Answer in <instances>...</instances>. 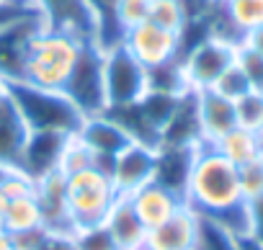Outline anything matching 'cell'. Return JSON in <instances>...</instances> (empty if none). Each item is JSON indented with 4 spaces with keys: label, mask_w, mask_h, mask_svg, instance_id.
<instances>
[{
    "label": "cell",
    "mask_w": 263,
    "mask_h": 250,
    "mask_svg": "<svg viewBox=\"0 0 263 250\" xmlns=\"http://www.w3.org/2000/svg\"><path fill=\"white\" fill-rule=\"evenodd\" d=\"M88 168H98V165H96V158H93V152L72 134V137L67 140L65 152H62L60 170H62L65 176H72V173H80V170H88Z\"/></svg>",
    "instance_id": "28"
},
{
    "label": "cell",
    "mask_w": 263,
    "mask_h": 250,
    "mask_svg": "<svg viewBox=\"0 0 263 250\" xmlns=\"http://www.w3.org/2000/svg\"><path fill=\"white\" fill-rule=\"evenodd\" d=\"M103 88L106 108L137 103L147 93V67L129 54L124 44L103 49Z\"/></svg>",
    "instance_id": "6"
},
{
    "label": "cell",
    "mask_w": 263,
    "mask_h": 250,
    "mask_svg": "<svg viewBox=\"0 0 263 250\" xmlns=\"http://www.w3.org/2000/svg\"><path fill=\"white\" fill-rule=\"evenodd\" d=\"M147 13H150V0H116L114 21L126 34L129 29L145 24L147 21Z\"/></svg>",
    "instance_id": "29"
},
{
    "label": "cell",
    "mask_w": 263,
    "mask_h": 250,
    "mask_svg": "<svg viewBox=\"0 0 263 250\" xmlns=\"http://www.w3.org/2000/svg\"><path fill=\"white\" fill-rule=\"evenodd\" d=\"M44 29L39 13H31L0 31V80H21L31 39Z\"/></svg>",
    "instance_id": "12"
},
{
    "label": "cell",
    "mask_w": 263,
    "mask_h": 250,
    "mask_svg": "<svg viewBox=\"0 0 263 250\" xmlns=\"http://www.w3.org/2000/svg\"><path fill=\"white\" fill-rule=\"evenodd\" d=\"M237 44H230L217 36H201L181 54V70L189 90H206L217 83V78L235 62Z\"/></svg>",
    "instance_id": "7"
},
{
    "label": "cell",
    "mask_w": 263,
    "mask_h": 250,
    "mask_svg": "<svg viewBox=\"0 0 263 250\" xmlns=\"http://www.w3.org/2000/svg\"><path fill=\"white\" fill-rule=\"evenodd\" d=\"M75 250H119V247L101 222V224H93V227L75 229Z\"/></svg>",
    "instance_id": "33"
},
{
    "label": "cell",
    "mask_w": 263,
    "mask_h": 250,
    "mask_svg": "<svg viewBox=\"0 0 263 250\" xmlns=\"http://www.w3.org/2000/svg\"><path fill=\"white\" fill-rule=\"evenodd\" d=\"M222 8L240 39L248 31L263 26V0H222Z\"/></svg>",
    "instance_id": "23"
},
{
    "label": "cell",
    "mask_w": 263,
    "mask_h": 250,
    "mask_svg": "<svg viewBox=\"0 0 263 250\" xmlns=\"http://www.w3.org/2000/svg\"><path fill=\"white\" fill-rule=\"evenodd\" d=\"M0 250H16V245H13V237H11L6 229H0Z\"/></svg>",
    "instance_id": "38"
},
{
    "label": "cell",
    "mask_w": 263,
    "mask_h": 250,
    "mask_svg": "<svg viewBox=\"0 0 263 250\" xmlns=\"http://www.w3.org/2000/svg\"><path fill=\"white\" fill-rule=\"evenodd\" d=\"M39 227H44V217H42V206H39V201H36L34 194L6 201L3 229L8 235L31 232V229H39Z\"/></svg>",
    "instance_id": "22"
},
{
    "label": "cell",
    "mask_w": 263,
    "mask_h": 250,
    "mask_svg": "<svg viewBox=\"0 0 263 250\" xmlns=\"http://www.w3.org/2000/svg\"><path fill=\"white\" fill-rule=\"evenodd\" d=\"M235 65L242 70V75L248 78V83L253 85V90H263V54L253 52L245 44H237V49H235Z\"/></svg>",
    "instance_id": "31"
},
{
    "label": "cell",
    "mask_w": 263,
    "mask_h": 250,
    "mask_svg": "<svg viewBox=\"0 0 263 250\" xmlns=\"http://www.w3.org/2000/svg\"><path fill=\"white\" fill-rule=\"evenodd\" d=\"M196 232H199V214L183 206L163 224L147 229L145 250H194Z\"/></svg>",
    "instance_id": "18"
},
{
    "label": "cell",
    "mask_w": 263,
    "mask_h": 250,
    "mask_svg": "<svg viewBox=\"0 0 263 250\" xmlns=\"http://www.w3.org/2000/svg\"><path fill=\"white\" fill-rule=\"evenodd\" d=\"M70 137L72 134H62V132H31L24 147L18 170L26 173L34 183L49 173H57Z\"/></svg>",
    "instance_id": "13"
},
{
    "label": "cell",
    "mask_w": 263,
    "mask_h": 250,
    "mask_svg": "<svg viewBox=\"0 0 263 250\" xmlns=\"http://www.w3.org/2000/svg\"><path fill=\"white\" fill-rule=\"evenodd\" d=\"M212 90L214 93H219V95H224L227 101H237V98H242L245 93H250L253 90V85L248 83V78L242 75V70L232 62L219 78H217V83L212 85Z\"/></svg>",
    "instance_id": "30"
},
{
    "label": "cell",
    "mask_w": 263,
    "mask_h": 250,
    "mask_svg": "<svg viewBox=\"0 0 263 250\" xmlns=\"http://www.w3.org/2000/svg\"><path fill=\"white\" fill-rule=\"evenodd\" d=\"M237 127L263 137V90H250L235 101Z\"/></svg>",
    "instance_id": "27"
},
{
    "label": "cell",
    "mask_w": 263,
    "mask_h": 250,
    "mask_svg": "<svg viewBox=\"0 0 263 250\" xmlns=\"http://www.w3.org/2000/svg\"><path fill=\"white\" fill-rule=\"evenodd\" d=\"M245 237L263 245V196L255 201H248V235Z\"/></svg>",
    "instance_id": "36"
},
{
    "label": "cell",
    "mask_w": 263,
    "mask_h": 250,
    "mask_svg": "<svg viewBox=\"0 0 263 250\" xmlns=\"http://www.w3.org/2000/svg\"><path fill=\"white\" fill-rule=\"evenodd\" d=\"M44 29L65 31L80 42H96V16L85 0H31Z\"/></svg>",
    "instance_id": "10"
},
{
    "label": "cell",
    "mask_w": 263,
    "mask_h": 250,
    "mask_svg": "<svg viewBox=\"0 0 263 250\" xmlns=\"http://www.w3.org/2000/svg\"><path fill=\"white\" fill-rule=\"evenodd\" d=\"M88 8L96 16V44L101 49L116 47L124 42V31L116 26L114 21V8H116V0H85Z\"/></svg>",
    "instance_id": "24"
},
{
    "label": "cell",
    "mask_w": 263,
    "mask_h": 250,
    "mask_svg": "<svg viewBox=\"0 0 263 250\" xmlns=\"http://www.w3.org/2000/svg\"><path fill=\"white\" fill-rule=\"evenodd\" d=\"M240 250H263V245L250 237H240Z\"/></svg>",
    "instance_id": "39"
},
{
    "label": "cell",
    "mask_w": 263,
    "mask_h": 250,
    "mask_svg": "<svg viewBox=\"0 0 263 250\" xmlns=\"http://www.w3.org/2000/svg\"><path fill=\"white\" fill-rule=\"evenodd\" d=\"M34 186L36 183L26 173H21V170H6L3 176H0V194L6 196V201L34 194Z\"/></svg>",
    "instance_id": "34"
},
{
    "label": "cell",
    "mask_w": 263,
    "mask_h": 250,
    "mask_svg": "<svg viewBox=\"0 0 263 250\" xmlns=\"http://www.w3.org/2000/svg\"><path fill=\"white\" fill-rule=\"evenodd\" d=\"M155 165H158L155 147L132 142L111 160L108 178L119 196H132L142 186H147L150 181H155Z\"/></svg>",
    "instance_id": "9"
},
{
    "label": "cell",
    "mask_w": 263,
    "mask_h": 250,
    "mask_svg": "<svg viewBox=\"0 0 263 250\" xmlns=\"http://www.w3.org/2000/svg\"><path fill=\"white\" fill-rule=\"evenodd\" d=\"M240 44H245V47H250L253 52L263 54V26H258V29L248 31V34L242 36V42H240Z\"/></svg>",
    "instance_id": "37"
},
{
    "label": "cell",
    "mask_w": 263,
    "mask_h": 250,
    "mask_svg": "<svg viewBox=\"0 0 263 250\" xmlns=\"http://www.w3.org/2000/svg\"><path fill=\"white\" fill-rule=\"evenodd\" d=\"M83 44L85 42L72 34L42 29L29 44L21 80L47 90H65Z\"/></svg>",
    "instance_id": "3"
},
{
    "label": "cell",
    "mask_w": 263,
    "mask_h": 250,
    "mask_svg": "<svg viewBox=\"0 0 263 250\" xmlns=\"http://www.w3.org/2000/svg\"><path fill=\"white\" fill-rule=\"evenodd\" d=\"M29 134L31 129L26 127L24 116L18 113L6 90L3 101H0V168L3 170H18Z\"/></svg>",
    "instance_id": "16"
},
{
    "label": "cell",
    "mask_w": 263,
    "mask_h": 250,
    "mask_svg": "<svg viewBox=\"0 0 263 250\" xmlns=\"http://www.w3.org/2000/svg\"><path fill=\"white\" fill-rule=\"evenodd\" d=\"M196 119H199V132L204 145H214L219 137H224L230 129L237 127L235 119V103L224 95L214 93L212 88L196 90Z\"/></svg>",
    "instance_id": "14"
},
{
    "label": "cell",
    "mask_w": 263,
    "mask_h": 250,
    "mask_svg": "<svg viewBox=\"0 0 263 250\" xmlns=\"http://www.w3.org/2000/svg\"><path fill=\"white\" fill-rule=\"evenodd\" d=\"M121 44L147 70L160 67V65L173 62V60H181V34L165 31V29L150 24V21L129 29L124 34Z\"/></svg>",
    "instance_id": "8"
},
{
    "label": "cell",
    "mask_w": 263,
    "mask_h": 250,
    "mask_svg": "<svg viewBox=\"0 0 263 250\" xmlns=\"http://www.w3.org/2000/svg\"><path fill=\"white\" fill-rule=\"evenodd\" d=\"M201 147V145H199ZM199 147H181V145H160L158 147V165L155 181L168 186L176 194H186V183L194 168V158Z\"/></svg>",
    "instance_id": "20"
},
{
    "label": "cell",
    "mask_w": 263,
    "mask_h": 250,
    "mask_svg": "<svg viewBox=\"0 0 263 250\" xmlns=\"http://www.w3.org/2000/svg\"><path fill=\"white\" fill-rule=\"evenodd\" d=\"M75 137L93 152L96 165L101 170H106V173L111 168V160L126 145H132V137L121 129V124L114 121L106 111L98 113V116H85L83 124H80V129L75 132Z\"/></svg>",
    "instance_id": "11"
},
{
    "label": "cell",
    "mask_w": 263,
    "mask_h": 250,
    "mask_svg": "<svg viewBox=\"0 0 263 250\" xmlns=\"http://www.w3.org/2000/svg\"><path fill=\"white\" fill-rule=\"evenodd\" d=\"M119 199L111 178L101 168H88L67 176V214L75 229L101 224Z\"/></svg>",
    "instance_id": "4"
},
{
    "label": "cell",
    "mask_w": 263,
    "mask_h": 250,
    "mask_svg": "<svg viewBox=\"0 0 263 250\" xmlns=\"http://www.w3.org/2000/svg\"><path fill=\"white\" fill-rule=\"evenodd\" d=\"M31 13H36V11L29 0H0V31Z\"/></svg>",
    "instance_id": "35"
},
{
    "label": "cell",
    "mask_w": 263,
    "mask_h": 250,
    "mask_svg": "<svg viewBox=\"0 0 263 250\" xmlns=\"http://www.w3.org/2000/svg\"><path fill=\"white\" fill-rule=\"evenodd\" d=\"M29 3H31V0H29Z\"/></svg>",
    "instance_id": "44"
},
{
    "label": "cell",
    "mask_w": 263,
    "mask_h": 250,
    "mask_svg": "<svg viewBox=\"0 0 263 250\" xmlns=\"http://www.w3.org/2000/svg\"><path fill=\"white\" fill-rule=\"evenodd\" d=\"M3 95H6V80H0V101H3Z\"/></svg>",
    "instance_id": "41"
},
{
    "label": "cell",
    "mask_w": 263,
    "mask_h": 250,
    "mask_svg": "<svg viewBox=\"0 0 263 250\" xmlns=\"http://www.w3.org/2000/svg\"><path fill=\"white\" fill-rule=\"evenodd\" d=\"M83 116H98L106 111V88H103V49L96 42H85L78 62L62 90Z\"/></svg>",
    "instance_id": "5"
},
{
    "label": "cell",
    "mask_w": 263,
    "mask_h": 250,
    "mask_svg": "<svg viewBox=\"0 0 263 250\" xmlns=\"http://www.w3.org/2000/svg\"><path fill=\"white\" fill-rule=\"evenodd\" d=\"M194 250H240V237L224 229L222 224L199 217V232Z\"/></svg>",
    "instance_id": "25"
},
{
    "label": "cell",
    "mask_w": 263,
    "mask_h": 250,
    "mask_svg": "<svg viewBox=\"0 0 263 250\" xmlns=\"http://www.w3.org/2000/svg\"><path fill=\"white\" fill-rule=\"evenodd\" d=\"M212 147H214L224 160H230L235 168H240V165H245V163L258 160L260 147H263V137H258V134H253V132H248V129L235 127V129H230L224 137H219Z\"/></svg>",
    "instance_id": "21"
},
{
    "label": "cell",
    "mask_w": 263,
    "mask_h": 250,
    "mask_svg": "<svg viewBox=\"0 0 263 250\" xmlns=\"http://www.w3.org/2000/svg\"><path fill=\"white\" fill-rule=\"evenodd\" d=\"M140 250H145V247H140Z\"/></svg>",
    "instance_id": "43"
},
{
    "label": "cell",
    "mask_w": 263,
    "mask_h": 250,
    "mask_svg": "<svg viewBox=\"0 0 263 250\" xmlns=\"http://www.w3.org/2000/svg\"><path fill=\"white\" fill-rule=\"evenodd\" d=\"M34 196L42 206V217H44L47 229L75 232L70 214H67V176L62 170L39 178L34 186Z\"/></svg>",
    "instance_id": "17"
},
{
    "label": "cell",
    "mask_w": 263,
    "mask_h": 250,
    "mask_svg": "<svg viewBox=\"0 0 263 250\" xmlns=\"http://www.w3.org/2000/svg\"><path fill=\"white\" fill-rule=\"evenodd\" d=\"M258 160H260V165H263V147H260V155H258Z\"/></svg>",
    "instance_id": "42"
},
{
    "label": "cell",
    "mask_w": 263,
    "mask_h": 250,
    "mask_svg": "<svg viewBox=\"0 0 263 250\" xmlns=\"http://www.w3.org/2000/svg\"><path fill=\"white\" fill-rule=\"evenodd\" d=\"M6 90L31 132L75 134L85 119L62 90L36 88L26 80H11L6 83Z\"/></svg>",
    "instance_id": "2"
},
{
    "label": "cell",
    "mask_w": 263,
    "mask_h": 250,
    "mask_svg": "<svg viewBox=\"0 0 263 250\" xmlns=\"http://www.w3.org/2000/svg\"><path fill=\"white\" fill-rule=\"evenodd\" d=\"M183 201L194 214L222 224L232 235H248V201L240 194L237 168L212 145L196 150Z\"/></svg>",
    "instance_id": "1"
},
{
    "label": "cell",
    "mask_w": 263,
    "mask_h": 250,
    "mask_svg": "<svg viewBox=\"0 0 263 250\" xmlns=\"http://www.w3.org/2000/svg\"><path fill=\"white\" fill-rule=\"evenodd\" d=\"M135 206L140 222L145 224V229H153L158 224H163L165 219H171L178 209L186 206L183 196L171 191L168 186L158 183V181H150L147 186H142L140 191H135L132 196H126Z\"/></svg>",
    "instance_id": "15"
},
{
    "label": "cell",
    "mask_w": 263,
    "mask_h": 250,
    "mask_svg": "<svg viewBox=\"0 0 263 250\" xmlns=\"http://www.w3.org/2000/svg\"><path fill=\"white\" fill-rule=\"evenodd\" d=\"M237 183H240V194L245 201H255L263 196V165L260 160L245 163L237 168Z\"/></svg>",
    "instance_id": "32"
},
{
    "label": "cell",
    "mask_w": 263,
    "mask_h": 250,
    "mask_svg": "<svg viewBox=\"0 0 263 250\" xmlns=\"http://www.w3.org/2000/svg\"><path fill=\"white\" fill-rule=\"evenodd\" d=\"M3 214H6V196L0 194V229H3Z\"/></svg>",
    "instance_id": "40"
},
{
    "label": "cell",
    "mask_w": 263,
    "mask_h": 250,
    "mask_svg": "<svg viewBox=\"0 0 263 250\" xmlns=\"http://www.w3.org/2000/svg\"><path fill=\"white\" fill-rule=\"evenodd\" d=\"M103 227L108 229V235L114 237L119 250H140V247H145L147 229L140 222L135 206H132V201L126 196H119L114 201V206L108 209V214L103 219Z\"/></svg>",
    "instance_id": "19"
},
{
    "label": "cell",
    "mask_w": 263,
    "mask_h": 250,
    "mask_svg": "<svg viewBox=\"0 0 263 250\" xmlns=\"http://www.w3.org/2000/svg\"><path fill=\"white\" fill-rule=\"evenodd\" d=\"M147 21L165 29V31H173V34H181L186 29V8H183V0H150V13H147Z\"/></svg>",
    "instance_id": "26"
}]
</instances>
